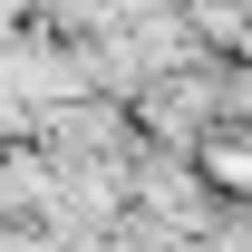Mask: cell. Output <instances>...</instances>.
<instances>
[{"label":"cell","instance_id":"obj_1","mask_svg":"<svg viewBox=\"0 0 252 252\" xmlns=\"http://www.w3.org/2000/svg\"><path fill=\"white\" fill-rule=\"evenodd\" d=\"M194 165H204V185L223 194V204H252V117H223L204 146H194Z\"/></svg>","mask_w":252,"mask_h":252}]
</instances>
